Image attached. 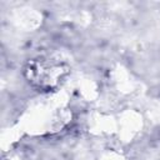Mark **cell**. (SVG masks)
Returning <instances> with one entry per match:
<instances>
[{"label":"cell","instance_id":"6da1fadb","mask_svg":"<svg viewBox=\"0 0 160 160\" xmlns=\"http://www.w3.org/2000/svg\"><path fill=\"white\" fill-rule=\"evenodd\" d=\"M65 74L66 69L61 64L48 59L32 60L25 69V75L29 82L41 91H50L56 88Z\"/></svg>","mask_w":160,"mask_h":160}]
</instances>
